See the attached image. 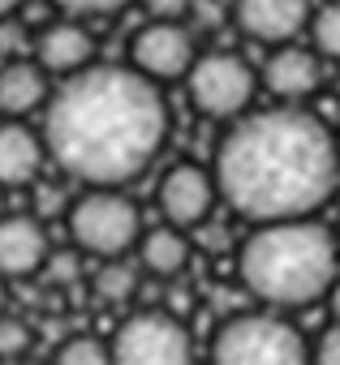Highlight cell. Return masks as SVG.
<instances>
[{"label": "cell", "mask_w": 340, "mask_h": 365, "mask_svg": "<svg viewBox=\"0 0 340 365\" xmlns=\"http://www.w3.org/2000/svg\"><path fill=\"white\" fill-rule=\"evenodd\" d=\"M306 43L323 61L340 65V0H323V5H314L310 26H306Z\"/></svg>", "instance_id": "18"}, {"label": "cell", "mask_w": 340, "mask_h": 365, "mask_svg": "<svg viewBox=\"0 0 340 365\" xmlns=\"http://www.w3.org/2000/svg\"><path fill=\"white\" fill-rule=\"evenodd\" d=\"M39 133L48 163L78 185L121 190L155 163L168 138V103L129 65H86L52 86Z\"/></svg>", "instance_id": "1"}, {"label": "cell", "mask_w": 340, "mask_h": 365, "mask_svg": "<svg viewBox=\"0 0 340 365\" xmlns=\"http://www.w3.org/2000/svg\"><path fill=\"white\" fill-rule=\"evenodd\" d=\"M31 344H35V335H31L26 318H18L9 309L0 314V365H5V361H22L31 352Z\"/></svg>", "instance_id": "20"}, {"label": "cell", "mask_w": 340, "mask_h": 365, "mask_svg": "<svg viewBox=\"0 0 340 365\" xmlns=\"http://www.w3.org/2000/svg\"><path fill=\"white\" fill-rule=\"evenodd\" d=\"M48 168V146L44 133L31 129L26 120H5L0 116V190H26Z\"/></svg>", "instance_id": "13"}, {"label": "cell", "mask_w": 340, "mask_h": 365, "mask_svg": "<svg viewBox=\"0 0 340 365\" xmlns=\"http://www.w3.org/2000/svg\"><path fill=\"white\" fill-rule=\"evenodd\" d=\"M52 99V78L39 69V61H5L0 65V116L5 120H31Z\"/></svg>", "instance_id": "15"}, {"label": "cell", "mask_w": 340, "mask_h": 365, "mask_svg": "<svg viewBox=\"0 0 340 365\" xmlns=\"http://www.w3.org/2000/svg\"><path fill=\"white\" fill-rule=\"evenodd\" d=\"M52 5H56L65 18H104V14L125 9L129 0H52Z\"/></svg>", "instance_id": "21"}, {"label": "cell", "mask_w": 340, "mask_h": 365, "mask_svg": "<svg viewBox=\"0 0 340 365\" xmlns=\"http://www.w3.org/2000/svg\"><path fill=\"white\" fill-rule=\"evenodd\" d=\"M52 365H112V356H108V344L95 335H69L56 348Z\"/></svg>", "instance_id": "19"}, {"label": "cell", "mask_w": 340, "mask_h": 365, "mask_svg": "<svg viewBox=\"0 0 340 365\" xmlns=\"http://www.w3.org/2000/svg\"><path fill=\"white\" fill-rule=\"evenodd\" d=\"M0 215H5V190H0Z\"/></svg>", "instance_id": "29"}, {"label": "cell", "mask_w": 340, "mask_h": 365, "mask_svg": "<svg viewBox=\"0 0 340 365\" xmlns=\"http://www.w3.org/2000/svg\"><path fill=\"white\" fill-rule=\"evenodd\" d=\"M18 5H26V0H0V18H9Z\"/></svg>", "instance_id": "26"}, {"label": "cell", "mask_w": 340, "mask_h": 365, "mask_svg": "<svg viewBox=\"0 0 340 365\" xmlns=\"http://www.w3.org/2000/svg\"><path fill=\"white\" fill-rule=\"evenodd\" d=\"M211 365H310V344L280 309H250L220 322Z\"/></svg>", "instance_id": "4"}, {"label": "cell", "mask_w": 340, "mask_h": 365, "mask_svg": "<svg viewBox=\"0 0 340 365\" xmlns=\"http://www.w3.org/2000/svg\"><path fill=\"white\" fill-rule=\"evenodd\" d=\"M48 254L52 245L35 215H0V275L5 279H26L44 271Z\"/></svg>", "instance_id": "14"}, {"label": "cell", "mask_w": 340, "mask_h": 365, "mask_svg": "<svg viewBox=\"0 0 340 365\" xmlns=\"http://www.w3.org/2000/svg\"><path fill=\"white\" fill-rule=\"evenodd\" d=\"M18 365H52V361H35V356H22Z\"/></svg>", "instance_id": "28"}, {"label": "cell", "mask_w": 340, "mask_h": 365, "mask_svg": "<svg viewBox=\"0 0 340 365\" xmlns=\"http://www.w3.org/2000/svg\"><path fill=\"white\" fill-rule=\"evenodd\" d=\"M91 292H95L104 305H125V301H134V292H138V267L125 262V258L99 262V271L91 275Z\"/></svg>", "instance_id": "17"}, {"label": "cell", "mask_w": 340, "mask_h": 365, "mask_svg": "<svg viewBox=\"0 0 340 365\" xmlns=\"http://www.w3.org/2000/svg\"><path fill=\"white\" fill-rule=\"evenodd\" d=\"M35 61L48 78H74L86 65H95V35L82 18H52L35 35Z\"/></svg>", "instance_id": "12"}, {"label": "cell", "mask_w": 340, "mask_h": 365, "mask_svg": "<svg viewBox=\"0 0 340 365\" xmlns=\"http://www.w3.org/2000/svg\"><path fill=\"white\" fill-rule=\"evenodd\" d=\"M314 0H233V22L246 39L263 48L297 43L310 26Z\"/></svg>", "instance_id": "11"}, {"label": "cell", "mask_w": 340, "mask_h": 365, "mask_svg": "<svg viewBox=\"0 0 340 365\" xmlns=\"http://www.w3.org/2000/svg\"><path fill=\"white\" fill-rule=\"evenodd\" d=\"M211 176L220 202L250 224L319 215L340 185L331 129L301 103L250 108L220 138Z\"/></svg>", "instance_id": "2"}, {"label": "cell", "mask_w": 340, "mask_h": 365, "mask_svg": "<svg viewBox=\"0 0 340 365\" xmlns=\"http://www.w3.org/2000/svg\"><path fill=\"white\" fill-rule=\"evenodd\" d=\"M146 18H159V22H186L194 14V0H142Z\"/></svg>", "instance_id": "24"}, {"label": "cell", "mask_w": 340, "mask_h": 365, "mask_svg": "<svg viewBox=\"0 0 340 365\" xmlns=\"http://www.w3.org/2000/svg\"><path fill=\"white\" fill-rule=\"evenodd\" d=\"M336 91H340V78H336Z\"/></svg>", "instance_id": "31"}, {"label": "cell", "mask_w": 340, "mask_h": 365, "mask_svg": "<svg viewBox=\"0 0 340 365\" xmlns=\"http://www.w3.org/2000/svg\"><path fill=\"white\" fill-rule=\"evenodd\" d=\"M5 309H9V279L0 275V314H5Z\"/></svg>", "instance_id": "25"}, {"label": "cell", "mask_w": 340, "mask_h": 365, "mask_svg": "<svg viewBox=\"0 0 340 365\" xmlns=\"http://www.w3.org/2000/svg\"><path fill=\"white\" fill-rule=\"evenodd\" d=\"M323 56L310 48V43H280V48H267V61L259 69V86L280 99V103H306L319 86H323Z\"/></svg>", "instance_id": "10"}, {"label": "cell", "mask_w": 340, "mask_h": 365, "mask_svg": "<svg viewBox=\"0 0 340 365\" xmlns=\"http://www.w3.org/2000/svg\"><path fill=\"white\" fill-rule=\"evenodd\" d=\"M134 254H138V271H146L151 279H177V275H186V267L194 258V241H190V232L159 220L155 228H142Z\"/></svg>", "instance_id": "16"}, {"label": "cell", "mask_w": 340, "mask_h": 365, "mask_svg": "<svg viewBox=\"0 0 340 365\" xmlns=\"http://www.w3.org/2000/svg\"><path fill=\"white\" fill-rule=\"evenodd\" d=\"M194 61H199V43H194L190 22H159V18H151L129 39V69H138L155 86L186 82Z\"/></svg>", "instance_id": "8"}, {"label": "cell", "mask_w": 340, "mask_h": 365, "mask_svg": "<svg viewBox=\"0 0 340 365\" xmlns=\"http://www.w3.org/2000/svg\"><path fill=\"white\" fill-rule=\"evenodd\" d=\"M331 150H336V168H340V129L331 133Z\"/></svg>", "instance_id": "27"}, {"label": "cell", "mask_w": 340, "mask_h": 365, "mask_svg": "<svg viewBox=\"0 0 340 365\" xmlns=\"http://www.w3.org/2000/svg\"><path fill=\"white\" fill-rule=\"evenodd\" d=\"M336 250H340V232H336Z\"/></svg>", "instance_id": "30"}, {"label": "cell", "mask_w": 340, "mask_h": 365, "mask_svg": "<svg viewBox=\"0 0 340 365\" xmlns=\"http://www.w3.org/2000/svg\"><path fill=\"white\" fill-rule=\"evenodd\" d=\"M65 228L78 254L108 262V258H125L138 245L142 211L121 190H82L65 211Z\"/></svg>", "instance_id": "5"}, {"label": "cell", "mask_w": 340, "mask_h": 365, "mask_svg": "<svg viewBox=\"0 0 340 365\" xmlns=\"http://www.w3.org/2000/svg\"><path fill=\"white\" fill-rule=\"evenodd\" d=\"M237 275L246 292L267 309H306L323 297H331L340 279V250L336 232L306 220H276L254 224L250 237L237 245Z\"/></svg>", "instance_id": "3"}, {"label": "cell", "mask_w": 340, "mask_h": 365, "mask_svg": "<svg viewBox=\"0 0 340 365\" xmlns=\"http://www.w3.org/2000/svg\"><path fill=\"white\" fill-rule=\"evenodd\" d=\"M155 207H159L164 224H173L181 232L203 228L216 215V207H220V190H216L211 168L190 163V159L173 163L159 176V185H155Z\"/></svg>", "instance_id": "9"}, {"label": "cell", "mask_w": 340, "mask_h": 365, "mask_svg": "<svg viewBox=\"0 0 340 365\" xmlns=\"http://www.w3.org/2000/svg\"><path fill=\"white\" fill-rule=\"evenodd\" d=\"M78 271H82V262H78V254H69V250H52L48 254V262H44V275L48 279H56V284H74L78 279Z\"/></svg>", "instance_id": "23"}, {"label": "cell", "mask_w": 340, "mask_h": 365, "mask_svg": "<svg viewBox=\"0 0 340 365\" xmlns=\"http://www.w3.org/2000/svg\"><path fill=\"white\" fill-rule=\"evenodd\" d=\"M310 365H340V318L323 327L319 339L310 344Z\"/></svg>", "instance_id": "22"}, {"label": "cell", "mask_w": 340, "mask_h": 365, "mask_svg": "<svg viewBox=\"0 0 340 365\" xmlns=\"http://www.w3.org/2000/svg\"><path fill=\"white\" fill-rule=\"evenodd\" d=\"M112 365H194V339L173 309H138L108 339Z\"/></svg>", "instance_id": "7"}, {"label": "cell", "mask_w": 340, "mask_h": 365, "mask_svg": "<svg viewBox=\"0 0 340 365\" xmlns=\"http://www.w3.org/2000/svg\"><path fill=\"white\" fill-rule=\"evenodd\" d=\"M186 95L199 116L207 120H237L254 108L259 95V69L237 52H199L194 69L186 73Z\"/></svg>", "instance_id": "6"}]
</instances>
